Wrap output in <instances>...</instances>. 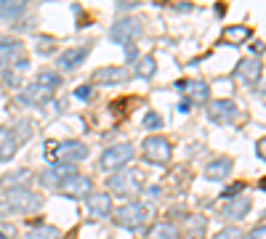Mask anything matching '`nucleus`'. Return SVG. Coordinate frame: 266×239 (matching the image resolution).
<instances>
[{
	"instance_id": "obj_26",
	"label": "nucleus",
	"mask_w": 266,
	"mask_h": 239,
	"mask_svg": "<svg viewBox=\"0 0 266 239\" xmlns=\"http://www.w3.org/2000/svg\"><path fill=\"white\" fill-rule=\"evenodd\" d=\"M59 229L56 226H35L24 234V239H59Z\"/></svg>"
},
{
	"instance_id": "obj_21",
	"label": "nucleus",
	"mask_w": 266,
	"mask_h": 239,
	"mask_svg": "<svg viewBox=\"0 0 266 239\" xmlns=\"http://www.w3.org/2000/svg\"><path fill=\"white\" fill-rule=\"evenodd\" d=\"M250 35H253V30H250V27H245V24L224 27V40H226V43H234V45H240L242 40H248Z\"/></svg>"
},
{
	"instance_id": "obj_12",
	"label": "nucleus",
	"mask_w": 266,
	"mask_h": 239,
	"mask_svg": "<svg viewBox=\"0 0 266 239\" xmlns=\"http://www.w3.org/2000/svg\"><path fill=\"white\" fill-rule=\"evenodd\" d=\"M248 213H250V199L248 197H231L221 207V218L226 221H242Z\"/></svg>"
},
{
	"instance_id": "obj_34",
	"label": "nucleus",
	"mask_w": 266,
	"mask_h": 239,
	"mask_svg": "<svg viewBox=\"0 0 266 239\" xmlns=\"http://www.w3.org/2000/svg\"><path fill=\"white\" fill-rule=\"evenodd\" d=\"M242 189H245L242 184H234V186H229V189L224 191V197H226V199H231V197H240V191H242Z\"/></svg>"
},
{
	"instance_id": "obj_2",
	"label": "nucleus",
	"mask_w": 266,
	"mask_h": 239,
	"mask_svg": "<svg viewBox=\"0 0 266 239\" xmlns=\"http://www.w3.org/2000/svg\"><path fill=\"white\" fill-rule=\"evenodd\" d=\"M144 184H146L144 173H141V170H136V168L120 170V173H115L109 181H106V186H109V191H112L109 197H123V199L139 194V191L144 189Z\"/></svg>"
},
{
	"instance_id": "obj_6",
	"label": "nucleus",
	"mask_w": 266,
	"mask_h": 239,
	"mask_svg": "<svg viewBox=\"0 0 266 239\" xmlns=\"http://www.w3.org/2000/svg\"><path fill=\"white\" fill-rule=\"evenodd\" d=\"M208 117L218 125H231V122L240 120V106L231 99H216V101L208 104Z\"/></svg>"
},
{
	"instance_id": "obj_8",
	"label": "nucleus",
	"mask_w": 266,
	"mask_h": 239,
	"mask_svg": "<svg viewBox=\"0 0 266 239\" xmlns=\"http://www.w3.org/2000/svg\"><path fill=\"white\" fill-rule=\"evenodd\" d=\"M59 191L64 197H72V199L86 197V194L93 191V181H90L88 175H83V173H72V175H67V178L59 184Z\"/></svg>"
},
{
	"instance_id": "obj_16",
	"label": "nucleus",
	"mask_w": 266,
	"mask_h": 239,
	"mask_svg": "<svg viewBox=\"0 0 266 239\" xmlns=\"http://www.w3.org/2000/svg\"><path fill=\"white\" fill-rule=\"evenodd\" d=\"M128 77V67H99L93 72V83H125Z\"/></svg>"
},
{
	"instance_id": "obj_29",
	"label": "nucleus",
	"mask_w": 266,
	"mask_h": 239,
	"mask_svg": "<svg viewBox=\"0 0 266 239\" xmlns=\"http://www.w3.org/2000/svg\"><path fill=\"white\" fill-rule=\"evenodd\" d=\"M56 51V40L53 37H40L37 40V53L40 56H48V53H53Z\"/></svg>"
},
{
	"instance_id": "obj_28",
	"label": "nucleus",
	"mask_w": 266,
	"mask_h": 239,
	"mask_svg": "<svg viewBox=\"0 0 266 239\" xmlns=\"http://www.w3.org/2000/svg\"><path fill=\"white\" fill-rule=\"evenodd\" d=\"M213 239H245V234H242L237 226H226V229L218 231V234H213Z\"/></svg>"
},
{
	"instance_id": "obj_17",
	"label": "nucleus",
	"mask_w": 266,
	"mask_h": 239,
	"mask_svg": "<svg viewBox=\"0 0 266 239\" xmlns=\"http://www.w3.org/2000/svg\"><path fill=\"white\" fill-rule=\"evenodd\" d=\"M51 90H45L40 88L37 83H32V85H24V90H21V101L24 104H30V106H43V104H48L51 101Z\"/></svg>"
},
{
	"instance_id": "obj_31",
	"label": "nucleus",
	"mask_w": 266,
	"mask_h": 239,
	"mask_svg": "<svg viewBox=\"0 0 266 239\" xmlns=\"http://www.w3.org/2000/svg\"><path fill=\"white\" fill-rule=\"evenodd\" d=\"M144 128H149V130L162 128V117L157 115V112H146V117H144Z\"/></svg>"
},
{
	"instance_id": "obj_41",
	"label": "nucleus",
	"mask_w": 266,
	"mask_h": 239,
	"mask_svg": "<svg viewBox=\"0 0 266 239\" xmlns=\"http://www.w3.org/2000/svg\"><path fill=\"white\" fill-rule=\"evenodd\" d=\"M176 90H186V80H178V83H176Z\"/></svg>"
},
{
	"instance_id": "obj_32",
	"label": "nucleus",
	"mask_w": 266,
	"mask_h": 239,
	"mask_svg": "<svg viewBox=\"0 0 266 239\" xmlns=\"http://www.w3.org/2000/svg\"><path fill=\"white\" fill-rule=\"evenodd\" d=\"M90 93H93V90H90V85H80V88L75 90V96H77V99H83V101H88Z\"/></svg>"
},
{
	"instance_id": "obj_38",
	"label": "nucleus",
	"mask_w": 266,
	"mask_h": 239,
	"mask_svg": "<svg viewBox=\"0 0 266 239\" xmlns=\"http://www.w3.org/2000/svg\"><path fill=\"white\" fill-rule=\"evenodd\" d=\"M136 5H139V3H117V8H120V11H131V8H136Z\"/></svg>"
},
{
	"instance_id": "obj_37",
	"label": "nucleus",
	"mask_w": 266,
	"mask_h": 239,
	"mask_svg": "<svg viewBox=\"0 0 266 239\" xmlns=\"http://www.w3.org/2000/svg\"><path fill=\"white\" fill-rule=\"evenodd\" d=\"M250 51H253V59H256V56H261L264 45H261V43H253V45H250Z\"/></svg>"
},
{
	"instance_id": "obj_3",
	"label": "nucleus",
	"mask_w": 266,
	"mask_h": 239,
	"mask_svg": "<svg viewBox=\"0 0 266 239\" xmlns=\"http://www.w3.org/2000/svg\"><path fill=\"white\" fill-rule=\"evenodd\" d=\"M149 215L152 210L144 202H125L117 210H112V218H115V223L120 229H139V226H144L149 221Z\"/></svg>"
},
{
	"instance_id": "obj_30",
	"label": "nucleus",
	"mask_w": 266,
	"mask_h": 239,
	"mask_svg": "<svg viewBox=\"0 0 266 239\" xmlns=\"http://www.w3.org/2000/svg\"><path fill=\"white\" fill-rule=\"evenodd\" d=\"M3 77H5V83H8V88H21V75L16 69H11V67H8V69L3 72Z\"/></svg>"
},
{
	"instance_id": "obj_36",
	"label": "nucleus",
	"mask_w": 266,
	"mask_h": 239,
	"mask_svg": "<svg viewBox=\"0 0 266 239\" xmlns=\"http://www.w3.org/2000/svg\"><path fill=\"white\" fill-rule=\"evenodd\" d=\"M256 149H258V152H256V154H258V159H264V157H266V152H264V149H266V141H264V138H258Z\"/></svg>"
},
{
	"instance_id": "obj_13",
	"label": "nucleus",
	"mask_w": 266,
	"mask_h": 239,
	"mask_svg": "<svg viewBox=\"0 0 266 239\" xmlns=\"http://www.w3.org/2000/svg\"><path fill=\"white\" fill-rule=\"evenodd\" d=\"M16 59H21V43L14 37L0 40V72L8 69V64H14Z\"/></svg>"
},
{
	"instance_id": "obj_18",
	"label": "nucleus",
	"mask_w": 266,
	"mask_h": 239,
	"mask_svg": "<svg viewBox=\"0 0 266 239\" xmlns=\"http://www.w3.org/2000/svg\"><path fill=\"white\" fill-rule=\"evenodd\" d=\"M16 149H19V144H16L14 130H11V128H0V162L14 159Z\"/></svg>"
},
{
	"instance_id": "obj_19",
	"label": "nucleus",
	"mask_w": 266,
	"mask_h": 239,
	"mask_svg": "<svg viewBox=\"0 0 266 239\" xmlns=\"http://www.w3.org/2000/svg\"><path fill=\"white\" fill-rule=\"evenodd\" d=\"M186 96H189V104H205L211 99V88L202 80H195V83H186Z\"/></svg>"
},
{
	"instance_id": "obj_27",
	"label": "nucleus",
	"mask_w": 266,
	"mask_h": 239,
	"mask_svg": "<svg viewBox=\"0 0 266 239\" xmlns=\"http://www.w3.org/2000/svg\"><path fill=\"white\" fill-rule=\"evenodd\" d=\"M186 229L192 231V237H200L202 231H205V218H200V215H189V218H186Z\"/></svg>"
},
{
	"instance_id": "obj_39",
	"label": "nucleus",
	"mask_w": 266,
	"mask_h": 239,
	"mask_svg": "<svg viewBox=\"0 0 266 239\" xmlns=\"http://www.w3.org/2000/svg\"><path fill=\"white\" fill-rule=\"evenodd\" d=\"M189 101H181V104H178V112H184V115H186V112H189Z\"/></svg>"
},
{
	"instance_id": "obj_25",
	"label": "nucleus",
	"mask_w": 266,
	"mask_h": 239,
	"mask_svg": "<svg viewBox=\"0 0 266 239\" xmlns=\"http://www.w3.org/2000/svg\"><path fill=\"white\" fill-rule=\"evenodd\" d=\"M35 83L40 85V88H45V90L53 93L56 88H61V75H59V72H51V69H43L40 75H37Z\"/></svg>"
},
{
	"instance_id": "obj_33",
	"label": "nucleus",
	"mask_w": 266,
	"mask_h": 239,
	"mask_svg": "<svg viewBox=\"0 0 266 239\" xmlns=\"http://www.w3.org/2000/svg\"><path fill=\"white\" fill-rule=\"evenodd\" d=\"M136 59H139V51H136V45H125V61H128V64H133Z\"/></svg>"
},
{
	"instance_id": "obj_23",
	"label": "nucleus",
	"mask_w": 266,
	"mask_h": 239,
	"mask_svg": "<svg viewBox=\"0 0 266 239\" xmlns=\"http://www.w3.org/2000/svg\"><path fill=\"white\" fill-rule=\"evenodd\" d=\"M32 181V173L30 170H16V173H11V175H5L0 184L3 186H11V189H27V184Z\"/></svg>"
},
{
	"instance_id": "obj_14",
	"label": "nucleus",
	"mask_w": 266,
	"mask_h": 239,
	"mask_svg": "<svg viewBox=\"0 0 266 239\" xmlns=\"http://www.w3.org/2000/svg\"><path fill=\"white\" fill-rule=\"evenodd\" d=\"M261 75H264V69H261V61L258 59H242L237 64V77H242L248 85L261 83Z\"/></svg>"
},
{
	"instance_id": "obj_1",
	"label": "nucleus",
	"mask_w": 266,
	"mask_h": 239,
	"mask_svg": "<svg viewBox=\"0 0 266 239\" xmlns=\"http://www.w3.org/2000/svg\"><path fill=\"white\" fill-rule=\"evenodd\" d=\"M43 207V197L35 194L30 189H8L5 194H0V218L8 215H27Z\"/></svg>"
},
{
	"instance_id": "obj_24",
	"label": "nucleus",
	"mask_w": 266,
	"mask_h": 239,
	"mask_svg": "<svg viewBox=\"0 0 266 239\" xmlns=\"http://www.w3.org/2000/svg\"><path fill=\"white\" fill-rule=\"evenodd\" d=\"M136 75H139L141 80H152L157 75V61L155 56H141L139 64H136Z\"/></svg>"
},
{
	"instance_id": "obj_40",
	"label": "nucleus",
	"mask_w": 266,
	"mask_h": 239,
	"mask_svg": "<svg viewBox=\"0 0 266 239\" xmlns=\"http://www.w3.org/2000/svg\"><path fill=\"white\" fill-rule=\"evenodd\" d=\"M176 8H178V11H192V5H189V3H178Z\"/></svg>"
},
{
	"instance_id": "obj_10",
	"label": "nucleus",
	"mask_w": 266,
	"mask_h": 239,
	"mask_svg": "<svg viewBox=\"0 0 266 239\" xmlns=\"http://www.w3.org/2000/svg\"><path fill=\"white\" fill-rule=\"evenodd\" d=\"M88 53H90V43L75 45V48H67L64 53H59L56 67H59V69H64V72H72V69H77V67L88 59Z\"/></svg>"
},
{
	"instance_id": "obj_11",
	"label": "nucleus",
	"mask_w": 266,
	"mask_h": 239,
	"mask_svg": "<svg viewBox=\"0 0 266 239\" xmlns=\"http://www.w3.org/2000/svg\"><path fill=\"white\" fill-rule=\"evenodd\" d=\"M86 205H88L93 218H106V215H112V197L106 194V191H90Z\"/></svg>"
},
{
	"instance_id": "obj_5",
	"label": "nucleus",
	"mask_w": 266,
	"mask_h": 239,
	"mask_svg": "<svg viewBox=\"0 0 266 239\" xmlns=\"http://www.w3.org/2000/svg\"><path fill=\"white\" fill-rule=\"evenodd\" d=\"M141 149H144V159L149 165H168L171 162V154H173L171 141L165 136H149V138H144Z\"/></svg>"
},
{
	"instance_id": "obj_22",
	"label": "nucleus",
	"mask_w": 266,
	"mask_h": 239,
	"mask_svg": "<svg viewBox=\"0 0 266 239\" xmlns=\"http://www.w3.org/2000/svg\"><path fill=\"white\" fill-rule=\"evenodd\" d=\"M149 239H181V237H178L176 226L168 223V221H162V223H155L149 229Z\"/></svg>"
},
{
	"instance_id": "obj_15",
	"label": "nucleus",
	"mask_w": 266,
	"mask_h": 239,
	"mask_svg": "<svg viewBox=\"0 0 266 239\" xmlns=\"http://www.w3.org/2000/svg\"><path fill=\"white\" fill-rule=\"evenodd\" d=\"M231 170H234V162L229 157H218L205 168V178L208 181H226L231 175Z\"/></svg>"
},
{
	"instance_id": "obj_20",
	"label": "nucleus",
	"mask_w": 266,
	"mask_h": 239,
	"mask_svg": "<svg viewBox=\"0 0 266 239\" xmlns=\"http://www.w3.org/2000/svg\"><path fill=\"white\" fill-rule=\"evenodd\" d=\"M27 3H19V0H0V19H19L24 16Z\"/></svg>"
},
{
	"instance_id": "obj_35",
	"label": "nucleus",
	"mask_w": 266,
	"mask_h": 239,
	"mask_svg": "<svg viewBox=\"0 0 266 239\" xmlns=\"http://www.w3.org/2000/svg\"><path fill=\"white\" fill-rule=\"evenodd\" d=\"M250 239H266V226H264V223H258L256 229H253V234H250Z\"/></svg>"
},
{
	"instance_id": "obj_9",
	"label": "nucleus",
	"mask_w": 266,
	"mask_h": 239,
	"mask_svg": "<svg viewBox=\"0 0 266 239\" xmlns=\"http://www.w3.org/2000/svg\"><path fill=\"white\" fill-rule=\"evenodd\" d=\"M88 157V146L83 141H61L56 144V162H67V165H75V162H83Z\"/></svg>"
},
{
	"instance_id": "obj_42",
	"label": "nucleus",
	"mask_w": 266,
	"mask_h": 239,
	"mask_svg": "<svg viewBox=\"0 0 266 239\" xmlns=\"http://www.w3.org/2000/svg\"><path fill=\"white\" fill-rule=\"evenodd\" d=\"M0 239H5V237H3V234H0Z\"/></svg>"
},
{
	"instance_id": "obj_4",
	"label": "nucleus",
	"mask_w": 266,
	"mask_h": 239,
	"mask_svg": "<svg viewBox=\"0 0 266 239\" xmlns=\"http://www.w3.org/2000/svg\"><path fill=\"white\" fill-rule=\"evenodd\" d=\"M136 157L133 146L131 144H115V146H106L104 154L99 159V168L106 170V173H115V170H123L128 162Z\"/></svg>"
},
{
	"instance_id": "obj_7",
	"label": "nucleus",
	"mask_w": 266,
	"mask_h": 239,
	"mask_svg": "<svg viewBox=\"0 0 266 239\" xmlns=\"http://www.w3.org/2000/svg\"><path fill=\"white\" fill-rule=\"evenodd\" d=\"M139 35H141V19H136V16L115 21L112 30H109V37L115 40V43H120V45H131Z\"/></svg>"
}]
</instances>
